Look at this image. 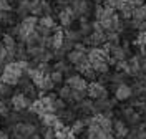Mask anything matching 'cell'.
<instances>
[{"mask_svg":"<svg viewBox=\"0 0 146 139\" xmlns=\"http://www.w3.org/2000/svg\"><path fill=\"white\" fill-rule=\"evenodd\" d=\"M22 76H23V71L18 65V61H12L3 66V73L0 76V81L7 86H15V84H18Z\"/></svg>","mask_w":146,"mask_h":139,"instance_id":"1","label":"cell"},{"mask_svg":"<svg viewBox=\"0 0 146 139\" xmlns=\"http://www.w3.org/2000/svg\"><path fill=\"white\" fill-rule=\"evenodd\" d=\"M38 132V128L33 123H17L12 126V138L13 139H32Z\"/></svg>","mask_w":146,"mask_h":139,"instance_id":"2","label":"cell"},{"mask_svg":"<svg viewBox=\"0 0 146 139\" xmlns=\"http://www.w3.org/2000/svg\"><path fill=\"white\" fill-rule=\"evenodd\" d=\"M30 104H32V99L28 96H25L22 91L12 94V98H10V108L17 113H22V111H25V109H28Z\"/></svg>","mask_w":146,"mask_h":139,"instance_id":"3","label":"cell"},{"mask_svg":"<svg viewBox=\"0 0 146 139\" xmlns=\"http://www.w3.org/2000/svg\"><path fill=\"white\" fill-rule=\"evenodd\" d=\"M70 7L73 10L75 18L80 20L82 17H88L90 15V12L93 10V2H90V0H76V2H73Z\"/></svg>","mask_w":146,"mask_h":139,"instance_id":"4","label":"cell"},{"mask_svg":"<svg viewBox=\"0 0 146 139\" xmlns=\"http://www.w3.org/2000/svg\"><path fill=\"white\" fill-rule=\"evenodd\" d=\"M86 94L90 99H105V98H108V88L98 81H91V83H88Z\"/></svg>","mask_w":146,"mask_h":139,"instance_id":"5","label":"cell"},{"mask_svg":"<svg viewBox=\"0 0 146 139\" xmlns=\"http://www.w3.org/2000/svg\"><path fill=\"white\" fill-rule=\"evenodd\" d=\"M40 119H42V124H43L45 128H50V129H53V131L62 129L65 126L63 121L60 119L58 114H55V113H46L43 116H40Z\"/></svg>","mask_w":146,"mask_h":139,"instance_id":"6","label":"cell"},{"mask_svg":"<svg viewBox=\"0 0 146 139\" xmlns=\"http://www.w3.org/2000/svg\"><path fill=\"white\" fill-rule=\"evenodd\" d=\"M65 83H66V86H70L73 91H86V88H88V81L82 74H73L70 78H65Z\"/></svg>","mask_w":146,"mask_h":139,"instance_id":"7","label":"cell"},{"mask_svg":"<svg viewBox=\"0 0 146 139\" xmlns=\"http://www.w3.org/2000/svg\"><path fill=\"white\" fill-rule=\"evenodd\" d=\"M75 20L76 18H75V15H73L72 7H66V9L58 12V23L62 25V28H70Z\"/></svg>","mask_w":146,"mask_h":139,"instance_id":"8","label":"cell"},{"mask_svg":"<svg viewBox=\"0 0 146 139\" xmlns=\"http://www.w3.org/2000/svg\"><path fill=\"white\" fill-rule=\"evenodd\" d=\"M133 96V88L126 83H121L115 88V99L116 101H126Z\"/></svg>","mask_w":146,"mask_h":139,"instance_id":"9","label":"cell"},{"mask_svg":"<svg viewBox=\"0 0 146 139\" xmlns=\"http://www.w3.org/2000/svg\"><path fill=\"white\" fill-rule=\"evenodd\" d=\"M82 43L88 46H103L106 43V33H96V32H93L90 37H85L82 40Z\"/></svg>","mask_w":146,"mask_h":139,"instance_id":"10","label":"cell"},{"mask_svg":"<svg viewBox=\"0 0 146 139\" xmlns=\"http://www.w3.org/2000/svg\"><path fill=\"white\" fill-rule=\"evenodd\" d=\"M66 60H68L70 65L80 66L82 63H86V61H88V55H86V53H82V51H78V50H72V51L66 53Z\"/></svg>","mask_w":146,"mask_h":139,"instance_id":"11","label":"cell"},{"mask_svg":"<svg viewBox=\"0 0 146 139\" xmlns=\"http://www.w3.org/2000/svg\"><path fill=\"white\" fill-rule=\"evenodd\" d=\"M86 55H88V61H90L91 65L96 63V61H101V60H108V56L103 53L101 46H91V48H88Z\"/></svg>","mask_w":146,"mask_h":139,"instance_id":"12","label":"cell"},{"mask_svg":"<svg viewBox=\"0 0 146 139\" xmlns=\"http://www.w3.org/2000/svg\"><path fill=\"white\" fill-rule=\"evenodd\" d=\"M30 10H32V3L28 0H20L15 7V15H17V18L23 20L25 17L30 15Z\"/></svg>","mask_w":146,"mask_h":139,"instance_id":"13","label":"cell"},{"mask_svg":"<svg viewBox=\"0 0 146 139\" xmlns=\"http://www.w3.org/2000/svg\"><path fill=\"white\" fill-rule=\"evenodd\" d=\"M113 131H115V138H126L128 132H129V128L125 123V119H116L113 121Z\"/></svg>","mask_w":146,"mask_h":139,"instance_id":"14","label":"cell"},{"mask_svg":"<svg viewBox=\"0 0 146 139\" xmlns=\"http://www.w3.org/2000/svg\"><path fill=\"white\" fill-rule=\"evenodd\" d=\"M0 40H2V45H3V48L7 51H15V48H17V38H13L9 33H3Z\"/></svg>","mask_w":146,"mask_h":139,"instance_id":"15","label":"cell"},{"mask_svg":"<svg viewBox=\"0 0 146 139\" xmlns=\"http://www.w3.org/2000/svg\"><path fill=\"white\" fill-rule=\"evenodd\" d=\"M28 111L32 113V114H36V116H43V114H46V109H45V106H43V103L40 101V98H36V99L32 101Z\"/></svg>","mask_w":146,"mask_h":139,"instance_id":"16","label":"cell"},{"mask_svg":"<svg viewBox=\"0 0 146 139\" xmlns=\"http://www.w3.org/2000/svg\"><path fill=\"white\" fill-rule=\"evenodd\" d=\"M80 33H82V37H90L91 33H93V23L91 22H88V18L86 17H82L80 18Z\"/></svg>","mask_w":146,"mask_h":139,"instance_id":"17","label":"cell"},{"mask_svg":"<svg viewBox=\"0 0 146 139\" xmlns=\"http://www.w3.org/2000/svg\"><path fill=\"white\" fill-rule=\"evenodd\" d=\"M110 56H111L113 60H116V61H125L128 55H126V51L123 50L121 45H115L111 48V51H110Z\"/></svg>","mask_w":146,"mask_h":139,"instance_id":"18","label":"cell"},{"mask_svg":"<svg viewBox=\"0 0 146 139\" xmlns=\"http://www.w3.org/2000/svg\"><path fill=\"white\" fill-rule=\"evenodd\" d=\"M91 68H93V71L98 74H108L110 71V65H108V60H101V61H96V63H93L91 65Z\"/></svg>","mask_w":146,"mask_h":139,"instance_id":"19","label":"cell"},{"mask_svg":"<svg viewBox=\"0 0 146 139\" xmlns=\"http://www.w3.org/2000/svg\"><path fill=\"white\" fill-rule=\"evenodd\" d=\"M38 25H42V27L48 28V30H52V32H53V30H55L56 27H58V25H56V20L53 18V15L40 17V18H38Z\"/></svg>","mask_w":146,"mask_h":139,"instance_id":"20","label":"cell"},{"mask_svg":"<svg viewBox=\"0 0 146 139\" xmlns=\"http://www.w3.org/2000/svg\"><path fill=\"white\" fill-rule=\"evenodd\" d=\"M76 136L73 134L72 128H68V126H63L62 129L55 131V139H75Z\"/></svg>","mask_w":146,"mask_h":139,"instance_id":"21","label":"cell"},{"mask_svg":"<svg viewBox=\"0 0 146 139\" xmlns=\"http://www.w3.org/2000/svg\"><path fill=\"white\" fill-rule=\"evenodd\" d=\"M65 40H70V42H73V43H78V42L83 40V37H82V33H80V30L66 28V30H65Z\"/></svg>","mask_w":146,"mask_h":139,"instance_id":"22","label":"cell"},{"mask_svg":"<svg viewBox=\"0 0 146 139\" xmlns=\"http://www.w3.org/2000/svg\"><path fill=\"white\" fill-rule=\"evenodd\" d=\"M72 96H73V90L70 88V86H62L60 90H58V98L60 99H63L65 103L66 101H72Z\"/></svg>","mask_w":146,"mask_h":139,"instance_id":"23","label":"cell"},{"mask_svg":"<svg viewBox=\"0 0 146 139\" xmlns=\"http://www.w3.org/2000/svg\"><path fill=\"white\" fill-rule=\"evenodd\" d=\"M70 128H72L73 134H75V136H78V134H82L83 131H86V124H85V123H83V119L80 118V119H75V121H73Z\"/></svg>","mask_w":146,"mask_h":139,"instance_id":"24","label":"cell"},{"mask_svg":"<svg viewBox=\"0 0 146 139\" xmlns=\"http://www.w3.org/2000/svg\"><path fill=\"white\" fill-rule=\"evenodd\" d=\"M58 118L63 121V124L65 123H73L75 121V109H63V111H60L58 113Z\"/></svg>","mask_w":146,"mask_h":139,"instance_id":"25","label":"cell"},{"mask_svg":"<svg viewBox=\"0 0 146 139\" xmlns=\"http://www.w3.org/2000/svg\"><path fill=\"white\" fill-rule=\"evenodd\" d=\"M133 20H138V22H145L146 20V3L141 5V7H136L133 10Z\"/></svg>","mask_w":146,"mask_h":139,"instance_id":"26","label":"cell"},{"mask_svg":"<svg viewBox=\"0 0 146 139\" xmlns=\"http://www.w3.org/2000/svg\"><path fill=\"white\" fill-rule=\"evenodd\" d=\"M68 66H70V63H68L66 60H58V61H55L53 65H52V70H55V71H62V73H65Z\"/></svg>","mask_w":146,"mask_h":139,"instance_id":"27","label":"cell"},{"mask_svg":"<svg viewBox=\"0 0 146 139\" xmlns=\"http://www.w3.org/2000/svg\"><path fill=\"white\" fill-rule=\"evenodd\" d=\"M50 78H52V81H53L55 86H56V84H62L65 81V74L62 73V71H55V70H52Z\"/></svg>","mask_w":146,"mask_h":139,"instance_id":"28","label":"cell"},{"mask_svg":"<svg viewBox=\"0 0 146 139\" xmlns=\"http://www.w3.org/2000/svg\"><path fill=\"white\" fill-rule=\"evenodd\" d=\"M40 7H42V17L52 15V12H53V7H52V3H50V2H46V0H42V2H40Z\"/></svg>","mask_w":146,"mask_h":139,"instance_id":"29","label":"cell"},{"mask_svg":"<svg viewBox=\"0 0 146 139\" xmlns=\"http://www.w3.org/2000/svg\"><path fill=\"white\" fill-rule=\"evenodd\" d=\"M125 123H126V124H131V126H138V124L141 123V114L135 111L131 116H129V118H126V119H125Z\"/></svg>","mask_w":146,"mask_h":139,"instance_id":"30","label":"cell"},{"mask_svg":"<svg viewBox=\"0 0 146 139\" xmlns=\"http://www.w3.org/2000/svg\"><path fill=\"white\" fill-rule=\"evenodd\" d=\"M63 109H66V103L63 101V99H60V98H56L53 103V113L56 114V113L63 111Z\"/></svg>","mask_w":146,"mask_h":139,"instance_id":"31","label":"cell"},{"mask_svg":"<svg viewBox=\"0 0 146 139\" xmlns=\"http://www.w3.org/2000/svg\"><path fill=\"white\" fill-rule=\"evenodd\" d=\"M82 76L86 80V81H90V83H91V81H95V80H96V76H98V74L93 71V68H90V70H86L85 73H82Z\"/></svg>","mask_w":146,"mask_h":139,"instance_id":"32","label":"cell"},{"mask_svg":"<svg viewBox=\"0 0 146 139\" xmlns=\"http://www.w3.org/2000/svg\"><path fill=\"white\" fill-rule=\"evenodd\" d=\"M10 88H12V86H7V84H3L2 81H0V99H3V98L9 96L10 91H12Z\"/></svg>","mask_w":146,"mask_h":139,"instance_id":"33","label":"cell"},{"mask_svg":"<svg viewBox=\"0 0 146 139\" xmlns=\"http://www.w3.org/2000/svg\"><path fill=\"white\" fill-rule=\"evenodd\" d=\"M119 2H121V0H105V7H110V9H113L116 12L118 7H119Z\"/></svg>","mask_w":146,"mask_h":139,"instance_id":"34","label":"cell"},{"mask_svg":"<svg viewBox=\"0 0 146 139\" xmlns=\"http://www.w3.org/2000/svg\"><path fill=\"white\" fill-rule=\"evenodd\" d=\"M65 56H66V51H63L62 48H58V50H53V60H65Z\"/></svg>","mask_w":146,"mask_h":139,"instance_id":"35","label":"cell"},{"mask_svg":"<svg viewBox=\"0 0 146 139\" xmlns=\"http://www.w3.org/2000/svg\"><path fill=\"white\" fill-rule=\"evenodd\" d=\"M73 50H78V51H82V53H86V51H88L86 45H85V43H82V42L75 43V48H73Z\"/></svg>","mask_w":146,"mask_h":139,"instance_id":"36","label":"cell"},{"mask_svg":"<svg viewBox=\"0 0 146 139\" xmlns=\"http://www.w3.org/2000/svg\"><path fill=\"white\" fill-rule=\"evenodd\" d=\"M93 32H96V33H105L103 25H101L100 22H95V23H93Z\"/></svg>","mask_w":146,"mask_h":139,"instance_id":"37","label":"cell"},{"mask_svg":"<svg viewBox=\"0 0 146 139\" xmlns=\"http://www.w3.org/2000/svg\"><path fill=\"white\" fill-rule=\"evenodd\" d=\"M145 2L146 0H131V3L135 5V9H136V7H141V5H145Z\"/></svg>","mask_w":146,"mask_h":139,"instance_id":"38","label":"cell"},{"mask_svg":"<svg viewBox=\"0 0 146 139\" xmlns=\"http://www.w3.org/2000/svg\"><path fill=\"white\" fill-rule=\"evenodd\" d=\"M0 139H10V134L7 131H2L0 129Z\"/></svg>","mask_w":146,"mask_h":139,"instance_id":"39","label":"cell"},{"mask_svg":"<svg viewBox=\"0 0 146 139\" xmlns=\"http://www.w3.org/2000/svg\"><path fill=\"white\" fill-rule=\"evenodd\" d=\"M103 139H115V136H113L111 132H106V134H105V138H103Z\"/></svg>","mask_w":146,"mask_h":139,"instance_id":"40","label":"cell"},{"mask_svg":"<svg viewBox=\"0 0 146 139\" xmlns=\"http://www.w3.org/2000/svg\"><path fill=\"white\" fill-rule=\"evenodd\" d=\"M0 66H2V68L5 66V58H3L2 55H0Z\"/></svg>","mask_w":146,"mask_h":139,"instance_id":"41","label":"cell"},{"mask_svg":"<svg viewBox=\"0 0 146 139\" xmlns=\"http://www.w3.org/2000/svg\"><path fill=\"white\" fill-rule=\"evenodd\" d=\"M143 114H145V118H146V101H145V106H143Z\"/></svg>","mask_w":146,"mask_h":139,"instance_id":"42","label":"cell"},{"mask_svg":"<svg viewBox=\"0 0 146 139\" xmlns=\"http://www.w3.org/2000/svg\"><path fill=\"white\" fill-rule=\"evenodd\" d=\"M90 2H95V3H96V5H98V3H100L101 0H90Z\"/></svg>","mask_w":146,"mask_h":139,"instance_id":"43","label":"cell"},{"mask_svg":"<svg viewBox=\"0 0 146 139\" xmlns=\"http://www.w3.org/2000/svg\"><path fill=\"white\" fill-rule=\"evenodd\" d=\"M2 50H3V45H2V40H0V51H2Z\"/></svg>","mask_w":146,"mask_h":139,"instance_id":"44","label":"cell"},{"mask_svg":"<svg viewBox=\"0 0 146 139\" xmlns=\"http://www.w3.org/2000/svg\"><path fill=\"white\" fill-rule=\"evenodd\" d=\"M2 73H3V68H2V66H0V76H2Z\"/></svg>","mask_w":146,"mask_h":139,"instance_id":"45","label":"cell"},{"mask_svg":"<svg viewBox=\"0 0 146 139\" xmlns=\"http://www.w3.org/2000/svg\"><path fill=\"white\" fill-rule=\"evenodd\" d=\"M0 129H2V128H0Z\"/></svg>","mask_w":146,"mask_h":139,"instance_id":"46","label":"cell"}]
</instances>
